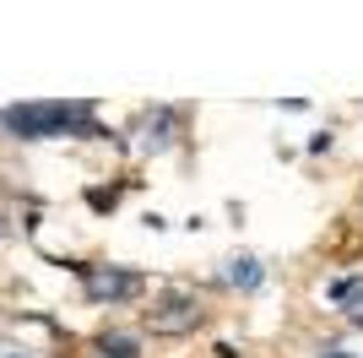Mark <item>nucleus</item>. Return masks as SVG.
<instances>
[{
    "label": "nucleus",
    "mask_w": 363,
    "mask_h": 358,
    "mask_svg": "<svg viewBox=\"0 0 363 358\" xmlns=\"http://www.w3.org/2000/svg\"><path fill=\"white\" fill-rule=\"evenodd\" d=\"M6 131L22 136V141H38V136H65L82 131L92 136V109L87 104H22L6 114Z\"/></svg>",
    "instance_id": "obj_1"
},
{
    "label": "nucleus",
    "mask_w": 363,
    "mask_h": 358,
    "mask_svg": "<svg viewBox=\"0 0 363 358\" xmlns=\"http://www.w3.org/2000/svg\"><path fill=\"white\" fill-rule=\"evenodd\" d=\"M206 320H212V310H206V298H196L190 288H168V293L152 298V310H147L152 337H190V331H201Z\"/></svg>",
    "instance_id": "obj_2"
},
{
    "label": "nucleus",
    "mask_w": 363,
    "mask_h": 358,
    "mask_svg": "<svg viewBox=\"0 0 363 358\" xmlns=\"http://www.w3.org/2000/svg\"><path fill=\"white\" fill-rule=\"evenodd\" d=\"M76 271H82V293L92 304H130L147 293V277L130 266H76Z\"/></svg>",
    "instance_id": "obj_3"
},
{
    "label": "nucleus",
    "mask_w": 363,
    "mask_h": 358,
    "mask_svg": "<svg viewBox=\"0 0 363 358\" xmlns=\"http://www.w3.org/2000/svg\"><path fill=\"white\" fill-rule=\"evenodd\" d=\"M331 304L347 315L352 326H363V277H342V283L331 288Z\"/></svg>",
    "instance_id": "obj_4"
},
{
    "label": "nucleus",
    "mask_w": 363,
    "mask_h": 358,
    "mask_svg": "<svg viewBox=\"0 0 363 358\" xmlns=\"http://www.w3.org/2000/svg\"><path fill=\"white\" fill-rule=\"evenodd\" d=\"M228 283L244 288V293L260 288V261H255V255H233V261H228Z\"/></svg>",
    "instance_id": "obj_5"
},
{
    "label": "nucleus",
    "mask_w": 363,
    "mask_h": 358,
    "mask_svg": "<svg viewBox=\"0 0 363 358\" xmlns=\"http://www.w3.org/2000/svg\"><path fill=\"white\" fill-rule=\"evenodd\" d=\"M98 353L104 358H141V342L125 337V331H104V337H98Z\"/></svg>",
    "instance_id": "obj_6"
}]
</instances>
